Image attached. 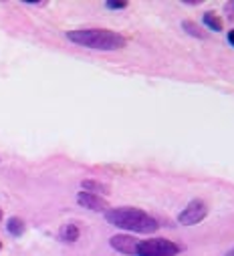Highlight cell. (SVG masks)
I'll list each match as a JSON object with an SVG mask.
<instances>
[{
	"mask_svg": "<svg viewBox=\"0 0 234 256\" xmlns=\"http://www.w3.org/2000/svg\"><path fill=\"white\" fill-rule=\"evenodd\" d=\"M109 244L122 254H138V242L136 238L132 236H126V234H117L109 240Z\"/></svg>",
	"mask_w": 234,
	"mask_h": 256,
	"instance_id": "obj_6",
	"label": "cell"
},
{
	"mask_svg": "<svg viewBox=\"0 0 234 256\" xmlns=\"http://www.w3.org/2000/svg\"><path fill=\"white\" fill-rule=\"evenodd\" d=\"M6 228H8V232H10L12 236H20V234L24 232V222H22L20 218H10L8 224H6Z\"/></svg>",
	"mask_w": 234,
	"mask_h": 256,
	"instance_id": "obj_10",
	"label": "cell"
},
{
	"mask_svg": "<svg viewBox=\"0 0 234 256\" xmlns=\"http://www.w3.org/2000/svg\"><path fill=\"white\" fill-rule=\"evenodd\" d=\"M228 40H230V44L234 46V28H232V30L228 32Z\"/></svg>",
	"mask_w": 234,
	"mask_h": 256,
	"instance_id": "obj_13",
	"label": "cell"
},
{
	"mask_svg": "<svg viewBox=\"0 0 234 256\" xmlns=\"http://www.w3.org/2000/svg\"><path fill=\"white\" fill-rule=\"evenodd\" d=\"M0 218H2V210H0Z\"/></svg>",
	"mask_w": 234,
	"mask_h": 256,
	"instance_id": "obj_15",
	"label": "cell"
},
{
	"mask_svg": "<svg viewBox=\"0 0 234 256\" xmlns=\"http://www.w3.org/2000/svg\"><path fill=\"white\" fill-rule=\"evenodd\" d=\"M182 28H184V30H188L192 36L206 38V32H204V30H200V26H198L196 22H192V20H184V22H182Z\"/></svg>",
	"mask_w": 234,
	"mask_h": 256,
	"instance_id": "obj_11",
	"label": "cell"
},
{
	"mask_svg": "<svg viewBox=\"0 0 234 256\" xmlns=\"http://www.w3.org/2000/svg\"><path fill=\"white\" fill-rule=\"evenodd\" d=\"M105 6L111 10H122V8H128V2H105Z\"/></svg>",
	"mask_w": 234,
	"mask_h": 256,
	"instance_id": "obj_12",
	"label": "cell"
},
{
	"mask_svg": "<svg viewBox=\"0 0 234 256\" xmlns=\"http://www.w3.org/2000/svg\"><path fill=\"white\" fill-rule=\"evenodd\" d=\"M204 24L210 28V30H216V32H220L222 30V20H220V16L216 14V12H206L204 14Z\"/></svg>",
	"mask_w": 234,
	"mask_h": 256,
	"instance_id": "obj_8",
	"label": "cell"
},
{
	"mask_svg": "<svg viewBox=\"0 0 234 256\" xmlns=\"http://www.w3.org/2000/svg\"><path fill=\"white\" fill-rule=\"evenodd\" d=\"M180 246L166 240V238H152L138 244V256H178Z\"/></svg>",
	"mask_w": 234,
	"mask_h": 256,
	"instance_id": "obj_3",
	"label": "cell"
},
{
	"mask_svg": "<svg viewBox=\"0 0 234 256\" xmlns=\"http://www.w3.org/2000/svg\"><path fill=\"white\" fill-rule=\"evenodd\" d=\"M77 238H79V228H77V224L69 222V224H65V226L61 228V240H65V242H75Z\"/></svg>",
	"mask_w": 234,
	"mask_h": 256,
	"instance_id": "obj_7",
	"label": "cell"
},
{
	"mask_svg": "<svg viewBox=\"0 0 234 256\" xmlns=\"http://www.w3.org/2000/svg\"><path fill=\"white\" fill-rule=\"evenodd\" d=\"M226 256H234V248H232V250H228V252H226Z\"/></svg>",
	"mask_w": 234,
	"mask_h": 256,
	"instance_id": "obj_14",
	"label": "cell"
},
{
	"mask_svg": "<svg viewBox=\"0 0 234 256\" xmlns=\"http://www.w3.org/2000/svg\"><path fill=\"white\" fill-rule=\"evenodd\" d=\"M77 202H79V206L89 208V210H95V212H103V210L109 208V204L103 198H99L97 194H89V192H79V194H77Z\"/></svg>",
	"mask_w": 234,
	"mask_h": 256,
	"instance_id": "obj_5",
	"label": "cell"
},
{
	"mask_svg": "<svg viewBox=\"0 0 234 256\" xmlns=\"http://www.w3.org/2000/svg\"><path fill=\"white\" fill-rule=\"evenodd\" d=\"M105 218L109 224L124 228L130 232H138V234H152L158 230V222L154 216H150L148 212L140 210V208H113L105 212Z\"/></svg>",
	"mask_w": 234,
	"mask_h": 256,
	"instance_id": "obj_1",
	"label": "cell"
},
{
	"mask_svg": "<svg viewBox=\"0 0 234 256\" xmlns=\"http://www.w3.org/2000/svg\"><path fill=\"white\" fill-rule=\"evenodd\" d=\"M81 186H83L85 192H89V194H93V192H103V194H107V192H109V188H107L105 184H101V182H93V180H85Z\"/></svg>",
	"mask_w": 234,
	"mask_h": 256,
	"instance_id": "obj_9",
	"label": "cell"
},
{
	"mask_svg": "<svg viewBox=\"0 0 234 256\" xmlns=\"http://www.w3.org/2000/svg\"><path fill=\"white\" fill-rule=\"evenodd\" d=\"M67 38L75 44L95 48V50H117L126 46V36L120 32H113L107 28H79V30H69Z\"/></svg>",
	"mask_w": 234,
	"mask_h": 256,
	"instance_id": "obj_2",
	"label": "cell"
},
{
	"mask_svg": "<svg viewBox=\"0 0 234 256\" xmlns=\"http://www.w3.org/2000/svg\"><path fill=\"white\" fill-rule=\"evenodd\" d=\"M206 214H208L206 202H202V200H192V202L184 208V212L178 216V222L184 224V226H194V224H198L200 220H204Z\"/></svg>",
	"mask_w": 234,
	"mask_h": 256,
	"instance_id": "obj_4",
	"label": "cell"
}]
</instances>
